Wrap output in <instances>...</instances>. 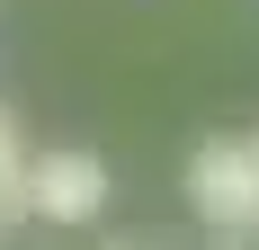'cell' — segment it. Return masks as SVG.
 Returning a JSON list of instances; mask_svg holds the SVG:
<instances>
[{
	"mask_svg": "<svg viewBox=\"0 0 259 250\" xmlns=\"http://www.w3.org/2000/svg\"><path fill=\"white\" fill-rule=\"evenodd\" d=\"M188 205L206 215V232H250L259 224V161H250V143L214 134V143L188 152Z\"/></svg>",
	"mask_w": 259,
	"mask_h": 250,
	"instance_id": "obj_1",
	"label": "cell"
},
{
	"mask_svg": "<svg viewBox=\"0 0 259 250\" xmlns=\"http://www.w3.org/2000/svg\"><path fill=\"white\" fill-rule=\"evenodd\" d=\"M27 215H45V224H90V215H107V161L80 152V143L27 152Z\"/></svg>",
	"mask_w": 259,
	"mask_h": 250,
	"instance_id": "obj_2",
	"label": "cell"
},
{
	"mask_svg": "<svg viewBox=\"0 0 259 250\" xmlns=\"http://www.w3.org/2000/svg\"><path fill=\"white\" fill-rule=\"evenodd\" d=\"M27 215V143H18V116L0 107V224Z\"/></svg>",
	"mask_w": 259,
	"mask_h": 250,
	"instance_id": "obj_3",
	"label": "cell"
},
{
	"mask_svg": "<svg viewBox=\"0 0 259 250\" xmlns=\"http://www.w3.org/2000/svg\"><path fill=\"white\" fill-rule=\"evenodd\" d=\"M250 161H259V134H250Z\"/></svg>",
	"mask_w": 259,
	"mask_h": 250,
	"instance_id": "obj_4",
	"label": "cell"
},
{
	"mask_svg": "<svg viewBox=\"0 0 259 250\" xmlns=\"http://www.w3.org/2000/svg\"><path fill=\"white\" fill-rule=\"evenodd\" d=\"M250 250H259V224H250Z\"/></svg>",
	"mask_w": 259,
	"mask_h": 250,
	"instance_id": "obj_5",
	"label": "cell"
}]
</instances>
